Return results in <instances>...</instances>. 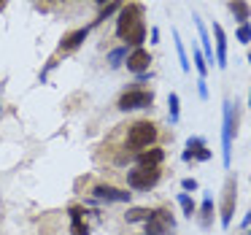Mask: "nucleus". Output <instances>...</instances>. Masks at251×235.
Segmentation results:
<instances>
[{
  "instance_id": "obj_1",
  "label": "nucleus",
  "mask_w": 251,
  "mask_h": 235,
  "mask_svg": "<svg viewBox=\"0 0 251 235\" xmlns=\"http://www.w3.org/2000/svg\"><path fill=\"white\" fill-rule=\"evenodd\" d=\"M146 8L141 3H125L122 11L116 14V35L122 41H127V46L141 49L146 41V22H143Z\"/></svg>"
},
{
  "instance_id": "obj_2",
  "label": "nucleus",
  "mask_w": 251,
  "mask_h": 235,
  "mask_svg": "<svg viewBox=\"0 0 251 235\" xmlns=\"http://www.w3.org/2000/svg\"><path fill=\"white\" fill-rule=\"evenodd\" d=\"M157 125L154 122H149V119H138V122H132L130 125V130H127V138H125V149H127V154L130 152H143V149H151L154 146V141H157Z\"/></svg>"
},
{
  "instance_id": "obj_3",
  "label": "nucleus",
  "mask_w": 251,
  "mask_h": 235,
  "mask_svg": "<svg viewBox=\"0 0 251 235\" xmlns=\"http://www.w3.org/2000/svg\"><path fill=\"white\" fill-rule=\"evenodd\" d=\"M238 130V111H235L232 100H224V119H222V159L224 168L229 170L232 165V135Z\"/></svg>"
},
{
  "instance_id": "obj_4",
  "label": "nucleus",
  "mask_w": 251,
  "mask_h": 235,
  "mask_svg": "<svg viewBox=\"0 0 251 235\" xmlns=\"http://www.w3.org/2000/svg\"><path fill=\"white\" fill-rule=\"evenodd\" d=\"M127 186L130 189H138V192H149V189H154V186L159 184V179H162V170L159 168H132V170H127Z\"/></svg>"
},
{
  "instance_id": "obj_5",
  "label": "nucleus",
  "mask_w": 251,
  "mask_h": 235,
  "mask_svg": "<svg viewBox=\"0 0 251 235\" xmlns=\"http://www.w3.org/2000/svg\"><path fill=\"white\" fill-rule=\"evenodd\" d=\"M151 103H154V92H149V89H127V92H122L116 108L127 114V111H138V108H151Z\"/></svg>"
},
{
  "instance_id": "obj_6",
  "label": "nucleus",
  "mask_w": 251,
  "mask_h": 235,
  "mask_svg": "<svg viewBox=\"0 0 251 235\" xmlns=\"http://www.w3.org/2000/svg\"><path fill=\"white\" fill-rule=\"evenodd\" d=\"M235 203H238V181L235 179H227L224 184V195H222V227L227 230L232 224V213H235Z\"/></svg>"
},
{
  "instance_id": "obj_7",
  "label": "nucleus",
  "mask_w": 251,
  "mask_h": 235,
  "mask_svg": "<svg viewBox=\"0 0 251 235\" xmlns=\"http://www.w3.org/2000/svg\"><path fill=\"white\" fill-rule=\"evenodd\" d=\"M173 227H176V219L170 216L168 208H157V211H151V216H149V222H146V233L149 235H165V233H170Z\"/></svg>"
},
{
  "instance_id": "obj_8",
  "label": "nucleus",
  "mask_w": 251,
  "mask_h": 235,
  "mask_svg": "<svg viewBox=\"0 0 251 235\" xmlns=\"http://www.w3.org/2000/svg\"><path fill=\"white\" fill-rule=\"evenodd\" d=\"M92 200H100V203H130V192L125 189H116L111 184H95L89 189Z\"/></svg>"
},
{
  "instance_id": "obj_9",
  "label": "nucleus",
  "mask_w": 251,
  "mask_h": 235,
  "mask_svg": "<svg viewBox=\"0 0 251 235\" xmlns=\"http://www.w3.org/2000/svg\"><path fill=\"white\" fill-rule=\"evenodd\" d=\"M125 65H127V71H132L135 76H138V73H146V71H149V65H151V54H149V52L143 49V46H141V49H132Z\"/></svg>"
},
{
  "instance_id": "obj_10",
  "label": "nucleus",
  "mask_w": 251,
  "mask_h": 235,
  "mask_svg": "<svg viewBox=\"0 0 251 235\" xmlns=\"http://www.w3.org/2000/svg\"><path fill=\"white\" fill-rule=\"evenodd\" d=\"M135 162L141 168H159L165 162V152L159 146H151V149H143V152L135 154Z\"/></svg>"
},
{
  "instance_id": "obj_11",
  "label": "nucleus",
  "mask_w": 251,
  "mask_h": 235,
  "mask_svg": "<svg viewBox=\"0 0 251 235\" xmlns=\"http://www.w3.org/2000/svg\"><path fill=\"white\" fill-rule=\"evenodd\" d=\"M192 22H195V27H197V33H200V46H202V57H205V62H208V68H213V62H216V57H213V46H211V41H208V30H205V25H202V19L197 17H192Z\"/></svg>"
},
{
  "instance_id": "obj_12",
  "label": "nucleus",
  "mask_w": 251,
  "mask_h": 235,
  "mask_svg": "<svg viewBox=\"0 0 251 235\" xmlns=\"http://www.w3.org/2000/svg\"><path fill=\"white\" fill-rule=\"evenodd\" d=\"M68 213H71V233L73 235H89V224L84 222V213H89L87 208L71 206V208H68Z\"/></svg>"
},
{
  "instance_id": "obj_13",
  "label": "nucleus",
  "mask_w": 251,
  "mask_h": 235,
  "mask_svg": "<svg viewBox=\"0 0 251 235\" xmlns=\"http://www.w3.org/2000/svg\"><path fill=\"white\" fill-rule=\"evenodd\" d=\"M213 35H216V65L227 68V33L219 22H213Z\"/></svg>"
},
{
  "instance_id": "obj_14",
  "label": "nucleus",
  "mask_w": 251,
  "mask_h": 235,
  "mask_svg": "<svg viewBox=\"0 0 251 235\" xmlns=\"http://www.w3.org/2000/svg\"><path fill=\"white\" fill-rule=\"evenodd\" d=\"M87 35H89V27H81V30H73V33H68L65 38L60 41V52H76L78 46L87 41Z\"/></svg>"
},
{
  "instance_id": "obj_15",
  "label": "nucleus",
  "mask_w": 251,
  "mask_h": 235,
  "mask_svg": "<svg viewBox=\"0 0 251 235\" xmlns=\"http://www.w3.org/2000/svg\"><path fill=\"white\" fill-rule=\"evenodd\" d=\"M202 149H208L205 138L192 135L189 141H186V149H184V154H181V159H184V162H195V159H197V154H200Z\"/></svg>"
},
{
  "instance_id": "obj_16",
  "label": "nucleus",
  "mask_w": 251,
  "mask_h": 235,
  "mask_svg": "<svg viewBox=\"0 0 251 235\" xmlns=\"http://www.w3.org/2000/svg\"><path fill=\"white\" fill-rule=\"evenodd\" d=\"M229 11H232V17L238 25H246L251 19V8H249L246 0H232V3H229Z\"/></svg>"
},
{
  "instance_id": "obj_17",
  "label": "nucleus",
  "mask_w": 251,
  "mask_h": 235,
  "mask_svg": "<svg viewBox=\"0 0 251 235\" xmlns=\"http://www.w3.org/2000/svg\"><path fill=\"white\" fill-rule=\"evenodd\" d=\"M122 6H125L122 0H111V3H105V6L100 8L98 19H95V22H92V27H98V25H103V22H105V19H108V17H114V14H119V11H122Z\"/></svg>"
},
{
  "instance_id": "obj_18",
  "label": "nucleus",
  "mask_w": 251,
  "mask_h": 235,
  "mask_svg": "<svg viewBox=\"0 0 251 235\" xmlns=\"http://www.w3.org/2000/svg\"><path fill=\"white\" fill-rule=\"evenodd\" d=\"M149 216H151V208L135 206V208H127L125 222H127V224H138V222H149Z\"/></svg>"
},
{
  "instance_id": "obj_19",
  "label": "nucleus",
  "mask_w": 251,
  "mask_h": 235,
  "mask_svg": "<svg viewBox=\"0 0 251 235\" xmlns=\"http://www.w3.org/2000/svg\"><path fill=\"white\" fill-rule=\"evenodd\" d=\"M127 57H130L127 44H125V46H116V49L108 52V65H111V68H119V65H125V62H127Z\"/></svg>"
},
{
  "instance_id": "obj_20",
  "label": "nucleus",
  "mask_w": 251,
  "mask_h": 235,
  "mask_svg": "<svg viewBox=\"0 0 251 235\" xmlns=\"http://www.w3.org/2000/svg\"><path fill=\"white\" fill-rule=\"evenodd\" d=\"M168 116H170V125H178V119H181V100H178L176 92L168 95Z\"/></svg>"
},
{
  "instance_id": "obj_21",
  "label": "nucleus",
  "mask_w": 251,
  "mask_h": 235,
  "mask_svg": "<svg viewBox=\"0 0 251 235\" xmlns=\"http://www.w3.org/2000/svg\"><path fill=\"white\" fill-rule=\"evenodd\" d=\"M173 41H176V52H178V62H181V71L189 73V57H186V49H184V41H181V35L173 30Z\"/></svg>"
},
{
  "instance_id": "obj_22",
  "label": "nucleus",
  "mask_w": 251,
  "mask_h": 235,
  "mask_svg": "<svg viewBox=\"0 0 251 235\" xmlns=\"http://www.w3.org/2000/svg\"><path fill=\"white\" fill-rule=\"evenodd\" d=\"M211 216H213V197L205 192V197H202V206H200V219H202V227H208V224H211Z\"/></svg>"
},
{
  "instance_id": "obj_23",
  "label": "nucleus",
  "mask_w": 251,
  "mask_h": 235,
  "mask_svg": "<svg viewBox=\"0 0 251 235\" xmlns=\"http://www.w3.org/2000/svg\"><path fill=\"white\" fill-rule=\"evenodd\" d=\"M178 206L184 208V213H186L189 219L195 216V211H197V208H195V200L189 197V192H181V195H178Z\"/></svg>"
},
{
  "instance_id": "obj_24",
  "label": "nucleus",
  "mask_w": 251,
  "mask_h": 235,
  "mask_svg": "<svg viewBox=\"0 0 251 235\" xmlns=\"http://www.w3.org/2000/svg\"><path fill=\"white\" fill-rule=\"evenodd\" d=\"M195 68H197V73H200V78H205L208 76V62H205V57H202V49H197L195 52Z\"/></svg>"
},
{
  "instance_id": "obj_25",
  "label": "nucleus",
  "mask_w": 251,
  "mask_h": 235,
  "mask_svg": "<svg viewBox=\"0 0 251 235\" xmlns=\"http://www.w3.org/2000/svg\"><path fill=\"white\" fill-rule=\"evenodd\" d=\"M235 41H240V44H251V22L240 25L238 33H235Z\"/></svg>"
},
{
  "instance_id": "obj_26",
  "label": "nucleus",
  "mask_w": 251,
  "mask_h": 235,
  "mask_svg": "<svg viewBox=\"0 0 251 235\" xmlns=\"http://www.w3.org/2000/svg\"><path fill=\"white\" fill-rule=\"evenodd\" d=\"M197 95H200L202 100H208V84H205V78H200V81H197Z\"/></svg>"
},
{
  "instance_id": "obj_27",
  "label": "nucleus",
  "mask_w": 251,
  "mask_h": 235,
  "mask_svg": "<svg viewBox=\"0 0 251 235\" xmlns=\"http://www.w3.org/2000/svg\"><path fill=\"white\" fill-rule=\"evenodd\" d=\"M181 189H184V192H195L197 189V181L195 179H184V181H181Z\"/></svg>"
},
{
  "instance_id": "obj_28",
  "label": "nucleus",
  "mask_w": 251,
  "mask_h": 235,
  "mask_svg": "<svg viewBox=\"0 0 251 235\" xmlns=\"http://www.w3.org/2000/svg\"><path fill=\"white\" fill-rule=\"evenodd\" d=\"M149 44H159V27H151V41Z\"/></svg>"
},
{
  "instance_id": "obj_29",
  "label": "nucleus",
  "mask_w": 251,
  "mask_h": 235,
  "mask_svg": "<svg viewBox=\"0 0 251 235\" xmlns=\"http://www.w3.org/2000/svg\"><path fill=\"white\" fill-rule=\"evenodd\" d=\"M135 78H138V81H141V84H143V81H149V78H151V73H149V71H146V73H138V76H135Z\"/></svg>"
},
{
  "instance_id": "obj_30",
  "label": "nucleus",
  "mask_w": 251,
  "mask_h": 235,
  "mask_svg": "<svg viewBox=\"0 0 251 235\" xmlns=\"http://www.w3.org/2000/svg\"><path fill=\"white\" fill-rule=\"evenodd\" d=\"M243 227H246V230L251 227V211H249V213H246V216H243Z\"/></svg>"
},
{
  "instance_id": "obj_31",
  "label": "nucleus",
  "mask_w": 251,
  "mask_h": 235,
  "mask_svg": "<svg viewBox=\"0 0 251 235\" xmlns=\"http://www.w3.org/2000/svg\"><path fill=\"white\" fill-rule=\"evenodd\" d=\"M95 3H98V6H100V8H103V6H105V3H111V0H95Z\"/></svg>"
},
{
  "instance_id": "obj_32",
  "label": "nucleus",
  "mask_w": 251,
  "mask_h": 235,
  "mask_svg": "<svg viewBox=\"0 0 251 235\" xmlns=\"http://www.w3.org/2000/svg\"><path fill=\"white\" fill-rule=\"evenodd\" d=\"M3 8H6V0H0V11H3Z\"/></svg>"
},
{
  "instance_id": "obj_33",
  "label": "nucleus",
  "mask_w": 251,
  "mask_h": 235,
  "mask_svg": "<svg viewBox=\"0 0 251 235\" xmlns=\"http://www.w3.org/2000/svg\"><path fill=\"white\" fill-rule=\"evenodd\" d=\"M249 65H251V49H249Z\"/></svg>"
},
{
  "instance_id": "obj_34",
  "label": "nucleus",
  "mask_w": 251,
  "mask_h": 235,
  "mask_svg": "<svg viewBox=\"0 0 251 235\" xmlns=\"http://www.w3.org/2000/svg\"><path fill=\"white\" fill-rule=\"evenodd\" d=\"M249 105H251V92H249Z\"/></svg>"
},
{
  "instance_id": "obj_35",
  "label": "nucleus",
  "mask_w": 251,
  "mask_h": 235,
  "mask_svg": "<svg viewBox=\"0 0 251 235\" xmlns=\"http://www.w3.org/2000/svg\"><path fill=\"white\" fill-rule=\"evenodd\" d=\"M249 235H251V227H249Z\"/></svg>"
},
{
  "instance_id": "obj_36",
  "label": "nucleus",
  "mask_w": 251,
  "mask_h": 235,
  "mask_svg": "<svg viewBox=\"0 0 251 235\" xmlns=\"http://www.w3.org/2000/svg\"><path fill=\"white\" fill-rule=\"evenodd\" d=\"M146 235H149V233H146Z\"/></svg>"
}]
</instances>
